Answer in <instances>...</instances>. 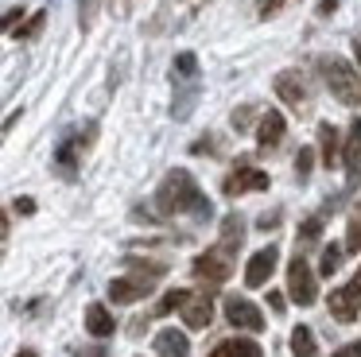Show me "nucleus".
<instances>
[{
	"instance_id": "f257e3e1",
	"label": "nucleus",
	"mask_w": 361,
	"mask_h": 357,
	"mask_svg": "<svg viewBox=\"0 0 361 357\" xmlns=\"http://www.w3.org/2000/svg\"><path fill=\"white\" fill-rule=\"evenodd\" d=\"M156 210H159V214H167V217H175V214L210 217V198L198 190V183H195L190 171L175 167V171H167V175H164V183H159V190H156Z\"/></svg>"
},
{
	"instance_id": "f03ea898",
	"label": "nucleus",
	"mask_w": 361,
	"mask_h": 357,
	"mask_svg": "<svg viewBox=\"0 0 361 357\" xmlns=\"http://www.w3.org/2000/svg\"><path fill=\"white\" fill-rule=\"evenodd\" d=\"M128 264H133V276H121V279H109V299L117 303V307H125V303H136V299H144V295L156 287V279L164 276V264H144V260H136V256H128Z\"/></svg>"
},
{
	"instance_id": "7ed1b4c3",
	"label": "nucleus",
	"mask_w": 361,
	"mask_h": 357,
	"mask_svg": "<svg viewBox=\"0 0 361 357\" xmlns=\"http://www.w3.org/2000/svg\"><path fill=\"white\" fill-rule=\"evenodd\" d=\"M319 70H322V82H326V90L334 93L342 105H357L361 101V74L353 70V62L338 59V54H326V59H319Z\"/></svg>"
},
{
	"instance_id": "20e7f679",
	"label": "nucleus",
	"mask_w": 361,
	"mask_h": 357,
	"mask_svg": "<svg viewBox=\"0 0 361 357\" xmlns=\"http://www.w3.org/2000/svg\"><path fill=\"white\" fill-rule=\"evenodd\" d=\"M288 295L299 307H311V303L319 299V279H314V272H311V264H307L303 253H295L288 260Z\"/></svg>"
},
{
	"instance_id": "39448f33",
	"label": "nucleus",
	"mask_w": 361,
	"mask_h": 357,
	"mask_svg": "<svg viewBox=\"0 0 361 357\" xmlns=\"http://www.w3.org/2000/svg\"><path fill=\"white\" fill-rule=\"evenodd\" d=\"M190 272H195L198 279H206V284H226V279L233 276V253L221 248V245H214V248H206V253L195 256Z\"/></svg>"
},
{
	"instance_id": "423d86ee",
	"label": "nucleus",
	"mask_w": 361,
	"mask_h": 357,
	"mask_svg": "<svg viewBox=\"0 0 361 357\" xmlns=\"http://www.w3.org/2000/svg\"><path fill=\"white\" fill-rule=\"evenodd\" d=\"M221 190H226V198H241V194H249V190H268V171H260V167H252L249 159H241L226 175Z\"/></svg>"
},
{
	"instance_id": "0eeeda50",
	"label": "nucleus",
	"mask_w": 361,
	"mask_h": 357,
	"mask_svg": "<svg viewBox=\"0 0 361 357\" xmlns=\"http://www.w3.org/2000/svg\"><path fill=\"white\" fill-rule=\"evenodd\" d=\"M272 85H276V97H280L283 105H291L295 113L311 105V90H307V82H303V74H299V70H280Z\"/></svg>"
},
{
	"instance_id": "6e6552de",
	"label": "nucleus",
	"mask_w": 361,
	"mask_h": 357,
	"mask_svg": "<svg viewBox=\"0 0 361 357\" xmlns=\"http://www.w3.org/2000/svg\"><path fill=\"white\" fill-rule=\"evenodd\" d=\"M226 318L237 326V330H249V334H260V330L268 326L257 303L241 299V295H229V299H226Z\"/></svg>"
},
{
	"instance_id": "1a4fd4ad",
	"label": "nucleus",
	"mask_w": 361,
	"mask_h": 357,
	"mask_svg": "<svg viewBox=\"0 0 361 357\" xmlns=\"http://www.w3.org/2000/svg\"><path fill=\"white\" fill-rule=\"evenodd\" d=\"M276 264H280V248L276 245L257 248V253L249 256V264H245V287H264L268 279H272Z\"/></svg>"
},
{
	"instance_id": "9d476101",
	"label": "nucleus",
	"mask_w": 361,
	"mask_h": 357,
	"mask_svg": "<svg viewBox=\"0 0 361 357\" xmlns=\"http://www.w3.org/2000/svg\"><path fill=\"white\" fill-rule=\"evenodd\" d=\"M330 315H334L338 322H353V318L361 315V284L357 279H350V284L330 291Z\"/></svg>"
},
{
	"instance_id": "9b49d317",
	"label": "nucleus",
	"mask_w": 361,
	"mask_h": 357,
	"mask_svg": "<svg viewBox=\"0 0 361 357\" xmlns=\"http://www.w3.org/2000/svg\"><path fill=\"white\" fill-rule=\"evenodd\" d=\"M342 167H345V186L361 183V116H353L345 128V152H342Z\"/></svg>"
},
{
	"instance_id": "f8f14e48",
	"label": "nucleus",
	"mask_w": 361,
	"mask_h": 357,
	"mask_svg": "<svg viewBox=\"0 0 361 357\" xmlns=\"http://www.w3.org/2000/svg\"><path fill=\"white\" fill-rule=\"evenodd\" d=\"M179 315L190 330H206V326L214 322V295L210 291H190V299L183 303Z\"/></svg>"
},
{
	"instance_id": "ddd939ff",
	"label": "nucleus",
	"mask_w": 361,
	"mask_h": 357,
	"mask_svg": "<svg viewBox=\"0 0 361 357\" xmlns=\"http://www.w3.org/2000/svg\"><path fill=\"white\" fill-rule=\"evenodd\" d=\"M283 132H288V121H283L280 109H268V113H260L257 121V144L260 152H272V147L283 144Z\"/></svg>"
},
{
	"instance_id": "4468645a",
	"label": "nucleus",
	"mask_w": 361,
	"mask_h": 357,
	"mask_svg": "<svg viewBox=\"0 0 361 357\" xmlns=\"http://www.w3.org/2000/svg\"><path fill=\"white\" fill-rule=\"evenodd\" d=\"M319 159H322V167H338L342 163V152H345V136L334 128L330 121H322L319 124Z\"/></svg>"
},
{
	"instance_id": "2eb2a0df",
	"label": "nucleus",
	"mask_w": 361,
	"mask_h": 357,
	"mask_svg": "<svg viewBox=\"0 0 361 357\" xmlns=\"http://www.w3.org/2000/svg\"><path fill=\"white\" fill-rule=\"evenodd\" d=\"M156 353H164V357H187L190 353V338L183 330H175V326H167V330L156 334Z\"/></svg>"
},
{
	"instance_id": "dca6fc26",
	"label": "nucleus",
	"mask_w": 361,
	"mask_h": 357,
	"mask_svg": "<svg viewBox=\"0 0 361 357\" xmlns=\"http://www.w3.org/2000/svg\"><path fill=\"white\" fill-rule=\"evenodd\" d=\"M86 330L94 334V338H113L117 322H113V315H109L105 303H90V307H86Z\"/></svg>"
},
{
	"instance_id": "f3484780",
	"label": "nucleus",
	"mask_w": 361,
	"mask_h": 357,
	"mask_svg": "<svg viewBox=\"0 0 361 357\" xmlns=\"http://www.w3.org/2000/svg\"><path fill=\"white\" fill-rule=\"evenodd\" d=\"M210 357H264L252 338H226L210 349Z\"/></svg>"
},
{
	"instance_id": "a211bd4d",
	"label": "nucleus",
	"mask_w": 361,
	"mask_h": 357,
	"mask_svg": "<svg viewBox=\"0 0 361 357\" xmlns=\"http://www.w3.org/2000/svg\"><path fill=\"white\" fill-rule=\"evenodd\" d=\"M241 241H245V222H241L237 214H229L226 222H221V241H218V245H221V248H229V253L237 256Z\"/></svg>"
},
{
	"instance_id": "6ab92c4d",
	"label": "nucleus",
	"mask_w": 361,
	"mask_h": 357,
	"mask_svg": "<svg viewBox=\"0 0 361 357\" xmlns=\"http://www.w3.org/2000/svg\"><path fill=\"white\" fill-rule=\"evenodd\" d=\"M291 353L295 357H319V341H314L311 326H295V330H291Z\"/></svg>"
},
{
	"instance_id": "aec40b11",
	"label": "nucleus",
	"mask_w": 361,
	"mask_h": 357,
	"mask_svg": "<svg viewBox=\"0 0 361 357\" xmlns=\"http://www.w3.org/2000/svg\"><path fill=\"white\" fill-rule=\"evenodd\" d=\"M342 253H345V245H322V256H319V276H334L338 268H342Z\"/></svg>"
},
{
	"instance_id": "412c9836",
	"label": "nucleus",
	"mask_w": 361,
	"mask_h": 357,
	"mask_svg": "<svg viewBox=\"0 0 361 357\" xmlns=\"http://www.w3.org/2000/svg\"><path fill=\"white\" fill-rule=\"evenodd\" d=\"M319 237H322V217H307V222L299 225V241H295L299 248H295V253H303V248H311Z\"/></svg>"
},
{
	"instance_id": "4be33fe9",
	"label": "nucleus",
	"mask_w": 361,
	"mask_h": 357,
	"mask_svg": "<svg viewBox=\"0 0 361 357\" xmlns=\"http://www.w3.org/2000/svg\"><path fill=\"white\" fill-rule=\"evenodd\" d=\"M198 74V59L190 51L175 54V66H171V78H195Z\"/></svg>"
},
{
	"instance_id": "5701e85b",
	"label": "nucleus",
	"mask_w": 361,
	"mask_h": 357,
	"mask_svg": "<svg viewBox=\"0 0 361 357\" xmlns=\"http://www.w3.org/2000/svg\"><path fill=\"white\" fill-rule=\"evenodd\" d=\"M190 299V291H167L164 299L156 303V315H171V310H183V303Z\"/></svg>"
},
{
	"instance_id": "b1692460",
	"label": "nucleus",
	"mask_w": 361,
	"mask_h": 357,
	"mask_svg": "<svg viewBox=\"0 0 361 357\" xmlns=\"http://www.w3.org/2000/svg\"><path fill=\"white\" fill-rule=\"evenodd\" d=\"M43 23H47V12H32V16H27V23H20L16 39H35L43 31Z\"/></svg>"
},
{
	"instance_id": "393cba45",
	"label": "nucleus",
	"mask_w": 361,
	"mask_h": 357,
	"mask_svg": "<svg viewBox=\"0 0 361 357\" xmlns=\"http://www.w3.org/2000/svg\"><path fill=\"white\" fill-rule=\"evenodd\" d=\"M311 167H314V147H299V155H295V178L299 183H307Z\"/></svg>"
},
{
	"instance_id": "a878e982",
	"label": "nucleus",
	"mask_w": 361,
	"mask_h": 357,
	"mask_svg": "<svg viewBox=\"0 0 361 357\" xmlns=\"http://www.w3.org/2000/svg\"><path fill=\"white\" fill-rule=\"evenodd\" d=\"M252 116H257V109H252V105H241V109H233V116H229V121H233L237 132H249V128H252Z\"/></svg>"
},
{
	"instance_id": "bb28decb",
	"label": "nucleus",
	"mask_w": 361,
	"mask_h": 357,
	"mask_svg": "<svg viewBox=\"0 0 361 357\" xmlns=\"http://www.w3.org/2000/svg\"><path fill=\"white\" fill-rule=\"evenodd\" d=\"M345 253H361V214L350 217V233H345Z\"/></svg>"
},
{
	"instance_id": "cd10ccee",
	"label": "nucleus",
	"mask_w": 361,
	"mask_h": 357,
	"mask_svg": "<svg viewBox=\"0 0 361 357\" xmlns=\"http://www.w3.org/2000/svg\"><path fill=\"white\" fill-rule=\"evenodd\" d=\"M288 4H295V0H260L257 16H260V20H272V16H280Z\"/></svg>"
},
{
	"instance_id": "c85d7f7f",
	"label": "nucleus",
	"mask_w": 361,
	"mask_h": 357,
	"mask_svg": "<svg viewBox=\"0 0 361 357\" xmlns=\"http://www.w3.org/2000/svg\"><path fill=\"white\" fill-rule=\"evenodd\" d=\"M24 20V8H8V12H4V31H8V35H16V23Z\"/></svg>"
},
{
	"instance_id": "c756f323",
	"label": "nucleus",
	"mask_w": 361,
	"mask_h": 357,
	"mask_svg": "<svg viewBox=\"0 0 361 357\" xmlns=\"http://www.w3.org/2000/svg\"><path fill=\"white\" fill-rule=\"evenodd\" d=\"M94 12H97V0H82V28L94 23Z\"/></svg>"
},
{
	"instance_id": "7c9ffc66",
	"label": "nucleus",
	"mask_w": 361,
	"mask_h": 357,
	"mask_svg": "<svg viewBox=\"0 0 361 357\" xmlns=\"http://www.w3.org/2000/svg\"><path fill=\"white\" fill-rule=\"evenodd\" d=\"M330 357H361V341H350V346H342L338 353H330Z\"/></svg>"
},
{
	"instance_id": "2f4dec72",
	"label": "nucleus",
	"mask_w": 361,
	"mask_h": 357,
	"mask_svg": "<svg viewBox=\"0 0 361 357\" xmlns=\"http://www.w3.org/2000/svg\"><path fill=\"white\" fill-rule=\"evenodd\" d=\"M268 307L280 315V310H283V295H280V291H268Z\"/></svg>"
},
{
	"instance_id": "473e14b6",
	"label": "nucleus",
	"mask_w": 361,
	"mask_h": 357,
	"mask_svg": "<svg viewBox=\"0 0 361 357\" xmlns=\"http://www.w3.org/2000/svg\"><path fill=\"white\" fill-rule=\"evenodd\" d=\"M16 214H35V202L32 198H16Z\"/></svg>"
},
{
	"instance_id": "72a5a7b5",
	"label": "nucleus",
	"mask_w": 361,
	"mask_h": 357,
	"mask_svg": "<svg viewBox=\"0 0 361 357\" xmlns=\"http://www.w3.org/2000/svg\"><path fill=\"white\" fill-rule=\"evenodd\" d=\"M78 357H109V353H105V346H90V349H82Z\"/></svg>"
},
{
	"instance_id": "f704fd0d",
	"label": "nucleus",
	"mask_w": 361,
	"mask_h": 357,
	"mask_svg": "<svg viewBox=\"0 0 361 357\" xmlns=\"http://www.w3.org/2000/svg\"><path fill=\"white\" fill-rule=\"evenodd\" d=\"M128 4H133V0H109V8H113L117 16H125V12H128Z\"/></svg>"
},
{
	"instance_id": "c9c22d12",
	"label": "nucleus",
	"mask_w": 361,
	"mask_h": 357,
	"mask_svg": "<svg viewBox=\"0 0 361 357\" xmlns=\"http://www.w3.org/2000/svg\"><path fill=\"white\" fill-rule=\"evenodd\" d=\"M334 8H338V0H322V4H319V16H330Z\"/></svg>"
},
{
	"instance_id": "e433bc0d",
	"label": "nucleus",
	"mask_w": 361,
	"mask_h": 357,
	"mask_svg": "<svg viewBox=\"0 0 361 357\" xmlns=\"http://www.w3.org/2000/svg\"><path fill=\"white\" fill-rule=\"evenodd\" d=\"M276 222H280V214H272V217H268V214H264V217H260V229H272V225H276Z\"/></svg>"
},
{
	"instance_id": "4c0bfd02",
	"label": "nucleus",
	"mask_w": 361,
	"mask_h": 357,
	"mask_svg": "<svg viewBox=\"0 0 361 357\" xmlns=\"http://www.w3.org/2000/svg\"><path fill=\"white\" fill-rule=\"evenodd\" d=\"M353 54H357V62H361V31L353 35Z\"/></svg>"
},
{
	"instance_id": "58836bf2",
	"label": "nucleus",
	"mask_w": 361,
	"mask_h": 357,
	"mask_svg": "<svg viewBox=\"0 0 361 357\" xmlns=\"http://www.w3.org/2000/svg\"><path fill=\"white\" fill-rule=\"evenodd\" d=\"M24 357H35V353H32V349H24Z\"/></svg>"
}]
</instances>
